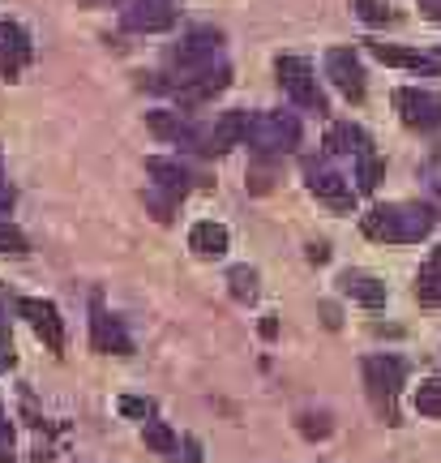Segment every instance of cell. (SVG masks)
<instances>
[{
    "label": "cell",
    "instance_id": "cell-19",
    "mask_svg": "<svg viewBox=\"0 0 441 463\" xmlns=\"http://www.w3.org/2000/svg\"><path fill=\"white\" fill-rule=\"evenodd\" d=\"M146 172L155 176V184H159V189L176 194V198L184 194V189H189V172H184L176 159H159V155H150V159H146Z\"/></svg>",
    "mask_w": 441,
    "mask_h": 463
},
{
    "label": "cell",
    "instance_id": "cell-20",
    "mask_svg": "<svg viewBox=\"0 0 441 463\" xmlns=\"http://www.w3.org/2000/svg\"><path fill=\"white\" fill-rule=\"evenodd\" d=\"M146 125L150 133H159L167 142H193V125L180 112H146Z\"/></svg>",
    "mask_w": 441,
    "mask_h": 463
},
{
    "label": "cell",
    "instance_id": "cell-13",
    "mask_svg": "<svg viewBox=\"0 0 441 463\" xmlns=\"http://www.w3.org/2000/svg\"><path fill=\"white\" fill-rule=\"evenodd\" d=\"M245 133H249V112H228V116H219V125L202 137V150L206 155H223V150L240 146Z\"/></svg>",
    "mask_w": 441,
    "mask_h": 463
},
{
    "label": "cell",
    "instance_id": "cell-38",
    "mask_svg": "<svg viewBox=\"0 0 441 463\" xmlns=\"http://www.w3.org/2000/svg\"><path fill=\"white\" fill-rule=\"evenodd\" d=\"M86 5H112V0H86Z\"/></svg>",
    "mask_w": 441,
    "mask_h": 463
},
{
    "label": "cell",
    "instance_id": "cell-15",
    "mask_svg": "<svg viewBox=\"0 0 441 463\" xmlns=\"http://www.w3.org/2000/svg\"><path fill=\"white\" fill-rule=\"evenodd\" d=\"M339 288H343V297L360 300V305H369V309H381V305H386V283L373 279V275H364V270H347L343 279H339Z\"/></svg>",
    "mask_w": 441,
    "mask_h": 463
},
{
    "label": "cell",
    "instance_id": "cell-28",
    "mask_svg": "<svg viewBox=\"0 0 441 463\" xmlns=\"http://www.w3.org/2000/svg\"><path fill=\"white\" fill-rule=\"evenodd\" d=\"M300 433H305V438H330V416L326 412H300Z\"/></svg>",
    "mask_w": 441,
    "mask_h": 463
},
{
    "label": "cell",
    "instance_id": "cell-36",
    "mask_svg": "<svg viewBox=\"0 0 441 463\" xmlns=\"http://www.w3.org/2000/svg\"><path fill=\"white\" fill-rule=\"evenodd\" d=\"M322 317H326V326H339V309L334 305H322Z\"/></svg>",
    "mask_w": 441,
    "mask_h": 463
},
{
    "label": "cell",
    "instance_id": "cell-5",
    "mask_svg": "<svg viewBox=\"0 0 441 463\" xmlns=\"http://www.w3.org/2000/svg\"><path fill=\"white\" fill-rule=\"evenodd\" d=\"M231 82V69L228 65H206V69H193V73H184L176 82V99L184 108H197V103L214 99L219 90H228Z\"/></svg>",
    "mask_w": 441,
    "mask_h": 463
},
{
    "label": "cell",
    "instance_id": "cell-22",
    "mask_svg": "<svg viewBox=\"0 0 441 463\" xmlns=\"http://www.w3.org/2000/svg\"><path fill=\"white\" fill-rule=\"evenodd\" d=\"M228 288H231V297L236 300H253L258 297V270H253V266H231Z\"/></svg>",
    "mask_w": 441,
    "mask_h": 463
},
{
    "label": "cell",
    "instance_id": "cell-6",
    "mask_svg": "<svg viewBox=\"0 0 441 463\" xmlns=\"http://www.w3.org/2000/svg\"><path fill=\"white\" fill-rule=\"evenodd\" d=\"M394 108L403 116V125H411V129H437L441 125V99L428 95V90H420V86L394 90Z\"/></svg>",
    "mask_w": 441,
    "mask_h": 463
},
{
    "label": "cell",
    "instance_id": "cell-14",
    "mask_svg": "<svg viewBox=\"0 0 441 463\" xmlns=\"http://www.w3.org/2000/svg\"><path fill=\"white\" fill-rule=\"evenodd\" d=\"M309 189L322 202H330L334 211H352V184H347V176H339V172H330V167H309Z\"/></svg>",
    "mask_w": 441,
    "mask_h": 463
},
{
    "label": "cell",
    "instance_id": "cell-34",
    "mask_svg": "<svg viewBox=\"0 0 441 463\" xmlns=\"http://www.w3.org/2000/svg\"><path fill=\"white\" fill-rule=\"evenodd\" d=\"M420 9H425L433 22H441V0H420Z\"/></svg>",
    "mask_w": 441,
    "mask_h": 463
},
{
    "label": "cell",
    "instance_id": "cell-30",
    "mask_svg": "<svg viewBox=\"0 0 441 463\" xmlns=\"http://www.w3.org/2000/svg\"><path fill=\"white\" fill-rule=\"evenodd\" d=\"M120 412H125V416H142V420H146V416L155 412V403H150V399H133V395H125V399H120Z\"/></svg>",
    "mask_w": 441,
    "mask_h": 463
},
{
    "label": "cell",
    "instance_id": "cell-25",
    "mask_svg": "<svg viewBox=\"0 0 441 463\" xmlns=\"http://www.w3.org/2000/svg\"><path fill=\"white\" fill-rule=\"evenodd\" d=\"M356 184H360V194H373L377 184H381V159H377L373 150H369V155H360V172H356Z\"/></svg>",
    "mask_w": 441,
    "mask_h": 463
},
{
    "label": "cell",
    "instance_id": "cell-18",
    "mask_svg": "<svg viewBox=\"0 0 441 463\" xmlns=\"http://www.w3.org/2000/svg\"><path fill=\"white\" fill-rule=\"evenodd\" d=\"M326 150L330 155H369V137H364V129H356L352 120H339V125H330L326 133Z\"/></svg>",
    "mask_w": 441,
    "mask_h": 463
},
{
    "label": "cell",
    "instance_id": "cell-23",
    "mask_svg": "<svg viewBox=\"0 0 441 463\" xmlns=\"http://www.w3.org/2000/svg\"><path fill=\"white\" fill-rule=\"evenodd\" d=\"M416 412L420 416H441V378L420 382V391H416Z\"/></svg>",
    "mask_w": 441,
    "mask_h": 463
},
{
    "label": "cell",
    "instance_id": "cell-24",
    "mask_svg": "<svg viewBox=\"0 0 441 463\" xmlns=\"http://www.w3.org/2000/svg\"><path fill=\"white\" fill-rule=\"evenodd\" d=\"M146 447L159 450V455H172V450L180 447V438L172 430H167L164 420H146Z\"/></svg>",
    "mask_w": 441,
    "mask_h": 463
},
{
    "label": "cell",
    "instance_id": "cell-10",
    "mask_svg": "<svg viewBox=\"0 0 441 463\" xmlns=\"http://www.w3.org/2000/svg\"><path fill=\"white\" fill-rule=\"evenodd\" d=\"M326 78L343 90V99H352V103L364 99V69H360V61H356V52L352 48L330 52L326 56Z\"/></svg>",
    "mask_w": 441,
    "mask_h": 463
},
{
    "label": "cell",
    "instance_id": "cell-37",
    "mask_svg": "<svg viewBox=\"0 0 441 463\" xmlns=\"http://www.w3.org/2000/svg\"><path fill=\"white\" fill-rule=\"evenodd\" d=\"M262 335H266V339H275V335H278V322H275V317H266V322H262Z\"/></svg>",
    "mask_w": 441,
    "mask_h": 463
},
{
    "label": "cell",
    "instance_id": "cell-39",
    "mask_svg": "<svg viewBox=\"0 0 441 463\" xmlns=\"http://www.w3.org/2000/svg\"><path fill=\"white\" fill-rule=\"evenodd\" d=\"M0 335H5V314H0Z\"/></svg>",
    "mask_w": 441,
    "mask_h": 463
},
{
    "label": "cell",
    "instance_id": "cell-17",
    "mask_svg": "<svg viewBox=\"0 0 441 463\" xmlns=\"http://www.w3.org/2000/svg\"><path fill=\"white\" fill-rule=\"evenodd\" d=\"M189 249H193L197 258H223L228 253V228L223 223H193V232H189Z\"/></svg>",
    "mask_w": 441,
    "mask_h": 463
},
{
    "label": "cell",
    "instance_id": "cell-4",
    "mask_svg": "<svg viewBox=\"0 0 441 463\" xmlns=\"http://www.w3.org/2000/svg\"><path fill=\"white\" fill-rule=\"evenodd\" d=\"M278 82H283V90L292 95L305 112H326V95H322V86H317V78H313V65L309 61H300V56H278Z\"/></svg>",
    "mask_w": 441,
    "mask_h": 463
},
{
    "label": "cell",
    "instance_id": "cell-29",
    "mask_svg": "<svg viewBox=\"0 0 441 463\" xmlns=\"http://www.w3.org/2000/svg\"><path fill=\"white\" fill-rule=\"evenodd\" d=\"M146 206L155 211V219H164V223H167V219H172V206H176V194H167V189H164V194H159V189H150Z\"/></svg>",
    "mask_w": 441,
    "mask_h": 463
},
{
    "label": "cell",
    "instance_id": "cell-2",
    "mask_svg": "<svg viewBox=\"0 0 441 463\" xmlns=\"http://www.w3.org/2000/svg\"><path fill=\"white\" fill-rule=\"evenodd\" d=\"M245 142L258 155H283V150L300 146V120L292 112H262V116H249V133Z\"/></svg>",
    "mask_w": 441,
    "mask_h": 463
},
{
    "label": "cell",
    "instance_id": "cell-1",
    "mask_svg": "<svg viewBox=\"0 0 441 463\" xmlns=\"http://www.w3.org/2000/svg\"><path fill=\"white\" fill-rule=\"evenodd\" d=\"M437 228V211L433 206H373L364 215V236L386 241V245H408L420 241Z\"/></svg>",
    "mask_w": 441,
    "mask_h": 463
},
{
    "label": "cell",
    "instance_id": "cell-33",
    "mask_svg": "<svg viewBox=\"0 0 441 463\" xmlns=\"http://www.w3.org/2000/svg\"><path fill=\"white\" fill-rule=\"evenodd\" d=\"M309 262H317V266L330 262V249L326 245H309Z\"/></svg>",
    "mask_w": 441,
    "mask_h": 463
},
{
    "label": "cell",
    "instance_id": "cell-7",
    "mask_svg": "<svg viewBox=\"0 0 441 463\" xmlns=\"http://www.w3.org/2000/svg\"><path fill=\"white\" fill-rule=\"evenodd\" d=\"M17 314L31 322L34 335L48 344V352H65V322H61V314H56V305H52V300L22 297L17 300Z\"/></svg>",
    "mask_w": 441,
    "mask_h": 463
},
{
    "label": "cell",
    "instance_id": "cell-26",
    "mask_svg": "<svg viewBox=\"0 0 441 463\" xmlns=\"http://www.w3.org/2000/svg\"><path fill=\"white\" fill-rule=\"evenodd\" d=\"M356 5V14L369 22V26H386V22H394V14L381 5V0H352Z\"/></svg>",
    "mask_w": 441,
    "mask_h": 463
},
{
    "label": "cell",
    "instance_id": "cell-16",
    "mask_svg": "<svg viewBox=\"0 0 441 463\" xmlns=\"http://www.w3.org/2000/svg\"><path fill=\"white\" fill-rule=\"evenodd\" d=\"M381 65H394V69H416V73H437V61L433 56H420V52L411 48H394V43H369Z\"/></svg>",
    "mask_w": 441,
    "mask_h": 463
},
{
    "label": "cell",
    "instance_id": "cell-8",
    "mask_svg": "<svg viewBox=\"0 0 441 463\" xmlns=\"http://www.w3.org/2000/svg\"><path fill=\"white\" fill-rule=\"evenodd\" d=\"M219 43H223V34L219 31H211V26H202V31H193L180 48H172V65L180 69V78L184 73H193V69H206V65H214V52H219Z\"/></svg>",
    "mask_w": 441,
    "mask_h": 463
},
{
    "label": "cell",
    "instance_id": "cell-35",
    "mask_svg": "<svg viewBox=\"0 0 441 463\" xmlns=\"http://www.w3.org/2000/svg\"><path fill=\"white\" fill-rule=\"evenodd\" d=\"M9 206H14V189L0 181V211H9Z\"/></svg>",
    "mask_w": 441,
    "mask_h": 463
},
{
    "label": "cell",
    "instance_id": "cell-11",
    "mask_svg": "<svg viewBox=\"0 0 441 463\" xmlns=\"http://www.w3.org/2000/svg\"><path fill=\"white\" fill-rule=\"evenodd\" d=\"M90 344H95V352H133L129 335L120 331V322H116L108 309H103V300H90Z\"/></svg>",
    "mask_w": 441,
    "mask_h": 463
},
{
    "label": "cell",
    "instance_id": "cell-9",
    "mask_svg": "<svg viewBox=\"0 0 441 463\" xmlns=\"http://www.w3.org/2000/svg\"><path fill=\"white\" fill-rule=\"evenodd\" d=\"M31 56H34L31 34L22 31L17 22H0V78L14 82L17 73L31 65Z\"/></svg>",
    "mask_w": 441,
    "mask_h": 463
},
{
    "label": "cell",
    "instance_id": "cell-27",
    "mask_svg": "<svg viewBox=\"0 0 441 463\" xmlns=\"http://www.w3.org/2000/svg\"><path fill=\"white\" fill-rule=\"evenodd\" d=\"M31 241H26V232L14 228V223H0V253H26Z\"/></svg>",
    "mask_w": 441,
    "mask_h": 463
},
{
    "label": "cell",
    "instance_id": "cell-31",
    "mask_svg": "<svg viewBox=\"0 0 441 463\" xmlns=\"http://www.w3.org/2000/svg\"><path fill=\"white\" fill-rule=\"evenodd\" d=\"M0 463H14V433H9L5 408H0Z\"/></svg>",
    "mask_w": 441,
    "mask_h": 463
},
{
    "label": "cell",
    "instance_id": "cell-21",
    "mask_svg": "<svg viewBox=\"0 0 441 463\" xmlns=\"http://www.w3.org/2000/svg\"><path fill=\"white\" fill-rule=\"evenodd\" d=\"M416 297L428 300V305H437L441 300V245L428 253V262L420 266V279H416Z\"/></svg>",
    "mask_w": 441,
    "mask_h": 463
},
{
    "label": "cell",
    "instance_id": "cell-32",
    "mask_svg": "<svg viewBox=\"0 0 441 463\" xmlns=\"http://www.w3.org/2000/svg\"><path fill=\"white\" fill-rule=\"evenodd\" d=\"M184 463H202V447H197V438H184Z\"/></svg>",
    "mask_w": 441,
    "mask_h": 463
},
{
    "label": "cell",
    "instance_id": "cell-3",
    "mask_svg": "<svg viewBox=\"0 0 441 463\" xmlns=\"http://www.w3.org/2000/svg\"><path fill=\"white\" fill-rule=\"evenodd\" d=\"M364 386H369V399L377 403V412L386 416L390 425H399L394 395H399V386H403V361H399V356H369V361H364Z\"/></svg>",
    "mask_w": 441,
    "mask_h": 463
},
{
    "label": "cell",
    "instance_id": "cell-12",
    "mask_svg": "<svg viewBox=\"0 0 441 463\" xmlns=\"http://www.w3.org/2000/svg\"><path fill=\"white\" fill-rule=\"evenodd\" d=\"M176 22V9H172V0H133L129 9H125V26L129 31H167Z\"/></svg>",
    "mask_w": 441,
    "mask_h": 463
}]
</instances>
